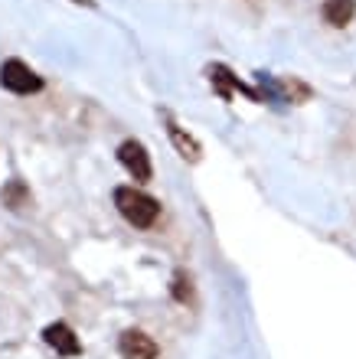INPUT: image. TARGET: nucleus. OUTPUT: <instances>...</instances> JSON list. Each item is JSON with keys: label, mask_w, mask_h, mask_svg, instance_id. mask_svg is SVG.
I'll return each mask as SVG.
<instances>
[{"label": "nucleus", "mask_w": 356, "mask_h": 359, "mask_svg": "<svg viewBox=\"0 0 356 359\" xmlns=\"http://www.w3.org/2000/svg\"><path fill=\"white\" fill-rule=\"evenodd\" d=\"M206 76H209V82H213L216 95H219V98H225V102H229V98H232L235 92L245 95V98H252V102H265V95H262V92H255L252 86H245L242 79L232 76V72H229L225 66H219V62L206 69Z\"/></svg>", "instance_id": "4"}, {"label": "nucleus", "mask_w": 356, "mask_h": 359, "mask_svg": "<svg viewBox=\"0 0 356 359\" xmlns=\"http://www.w3.org/2000/svg\"><path fill=\"white\" fill-rule=\"evenodd\" d=\"M278 92H284V98H291V102H308L310 98V88L304 82H298V79H284Z\"/></svg>", "instance_id": "11"}, {"label": "nucleus", "mask_w": 356, "mask_h": 359, "mask_svg": "<svg viewBox=\"0 0 356 359\" xmlns=\"http://www.w3.org/2000/svg\"><path fill=\"white\" fill-rule=\"evenodd\" d=\"M118 161H121L124 170L131 173L134 183H150L154 167H150V154L141 141H124L121 147H118Z\"/></svg>", "instance_id": "3"}, {"label": "nucleus", "mask_w": 356, "mask_h": 359, "mask_svg": "<svg viewBox=\"0 0 356 359\" xmlns=\"http://www.w3.org/2000/svg\"><path fill=\"white\" fill-rule=\"evenodd\" d=\"M0 86L13 95H37L43 88V79L23 62V59H7L0 66Z\"/></svg>", "instance_id": "2"}, {"label": "nucleus", "mask_w": 356, "mask_h": 359, "mask_svg": "<svg viewBox=\"0 0 356 359\" xmlns=\"http://www.w3.org/2000/svg\"><path fill=\"white\" fill-rule=\"evenodd\" d=\"M118 353H121V359H157L160 346L144 330H124L118 340Z\"/></svg>", "instance_id": "5"}, {"label": "nucleus", "mask_w": 356, "mask_h": 359, "mask_svg": "<svg viewBox=\"0 0 356 359\" xmlns=\"http://www.w3.org/2000/svg\"><path fill=\"white\" fill-rule=\"evenodd\" d=\"M0 196H4V206H10V209L29 206V189H27V183H23V180H10Z\"/></svg>", "instance_id": "9"}, {"label": "nucleus", "mask_w": 356, "mask_h": 359, "mask_svg": "<svg viewBox=\"0 0 356 359\" xmlns=\"http://www.w3.org/2000/svg\"><path fill=\"white\" fill-rule=\"evenodd\" d=\"M43 340H46V346H53L59 356H66V359H72V356L82 353V343H79L75 330L69 327V323H62V320L49 323L46 330H43Z\"/></svg>", "instance_id": "6"}, {"label": "nucleus", "mask_w": 356, "mask_h": 359, "mask_svg": "<svg viewBox=\"0 0 356 359\" xmlns=\"http://www.w3.org/2000/svg\"><path fill=\"white\" fill-rule=\"evenodd\" d=\"M114 206L134 229H150L160 219V203L154 196H147L144 189L134 187H118L114 189Z\"/></svg>", "instance_id": "1"}, {"label": "nucleus", "mask_w": 356, "mask_h": 359, "mask_svg": "<svg viewBox=\"0 0 356 359\" xmlns=\"http://www.w3.org/2000/svg\"><path fill=\"white\" fill-rule=\"evenodd\" d=\"M320 17H324L327 27L343 29L347 23H353V17H356V0H324Z\"/></svg>", "instance_id": "7"}, {"label": "nucleus", "mask_w": 356, "mask_h": 359, "mask_svg": "<svg viewBox=\"0 0 356 359\" xmlns=\"http://www.w3.org/2000/svg\"><path fill=\"white\" fill-rule=\"evenodd\" d=\"M170 294H173V301H177V304H193V281H190L187 271H173Z\"/></svg>", "instance_id": "10"}, {"label": "nucleus", "mask_w": 356, "mask_h": 359, "mask_svg": "<svg viewBox=\"0 0 356 359\" xmlns=\"http://www.w3.org/2000/svg\"><path fill=\"white\" fill-rule=\"evenodd\" d=\"M167 134H170V141H173V147L180 151V157H183V161L197 163L199 157H203V147H199V141L193 137V134L183 131L177 121H167Z\"/></svg>", "instance_id": "8"}]
</instances>
